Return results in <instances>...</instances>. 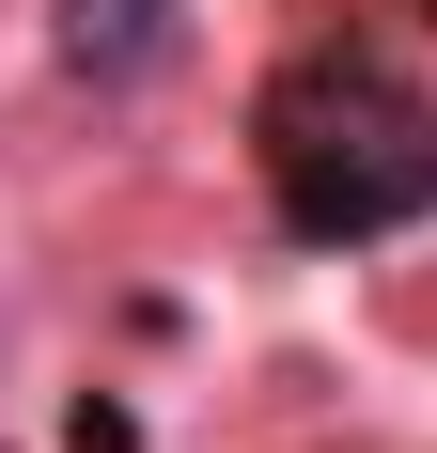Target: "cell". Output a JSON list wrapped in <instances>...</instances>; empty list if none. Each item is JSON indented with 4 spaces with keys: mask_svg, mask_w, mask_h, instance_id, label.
<instances>
[{
    "mask_svg": "<svg viewBox=\"0 0 437 453\" xmlns=\"http://www.w3.org/2000/svg\"><path fill=\"white\" fill-rule=\"evenodd\" d=\"M265 141V188H281V219L312 250H359V234H406L437 203V94L391 79V63H359V47H312L281 63L250 110Z\"/></svg>",
    "mask_w": 437,
    "mask_h": 453,
    "instance_id": "obj_1",
    "label": "cell"
},
{
    "mask_svg": "<svg viewBox=\"0 0 437 453\" xmlns=\"http://www.w3.org/2000/svg\"><path fill=\"white\" fill-rule=\"evenodd\" d=\"M157 32H172V0H63V63L79 79H141Z\"/></svg>",
    "mask_w": 437,
    "mask_h": 453,
    "instance_id": "obj_2",
    "label": "cell"
}]
</instances>
